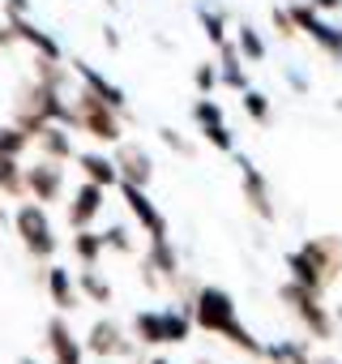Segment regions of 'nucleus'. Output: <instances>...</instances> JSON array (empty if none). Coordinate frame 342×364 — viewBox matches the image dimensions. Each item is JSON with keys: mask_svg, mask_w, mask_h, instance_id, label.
<instances>
[{"mask_svg": "<svg viewBox=\"0 0 342 364\" xmlns=\"http://www.w3.org/2000/svg\"><path fill=\"white\" fill-rule=\"evenodd\" d=\"M193 321H197L202 330H210V334H223L227 343H236V347L248 351V355H265V347L240 326V317H236V300H231L223 287H202V291L193 296Z\"/></svg>", "mask_w": 342, "mask_h": 364, "instance_id": "obj_1", "label": "nucleus"}, {"mask_svg": "<svg viewBox=\"0 0 342 364\" xmlns=\"http://www.w3.org/2000/svg\"><path fill=\"white\" fill-rule=\"evenodd\" d=\"M282 300H287V309L299 317V326L316 338V343H325V338H333V330H338V321H333V313H325V304H321V291H312V287H304V283H287L282 291H278Z\"/></svg>", "mask_w": 342, "mask_h": 364, "instance_id": "obj_2", "label": "nucleus"}, {"mask_svg": "<svg viewBox=\"0 0 342 364\" xmlns=\"http://www.w3.org/2000/svg\"><path fill=\"white\" fill-rule=\"evenodd\" d=\"M291 18H295V26H299L329 60H342V26L325 22L316 5H291Z\"/></svg>", "mask_w": 342, "mask_h": 364, "instance_id": "obj_3", "label": "nucleus"}, {"mask_svg": "<svg viewBox=\"0 0 342 364\" xmlns=\"http://www.w3.org/2000/svg\"><path fill=\"white\" fill-rule=\"evenodd\" d=\"M116 107L111 103H103L94 90L90 95H82V107H77V124L86 129V133H94L99 141H116L120 137V124H116V116H111Z\"/></svg>", "mask_w": 342, "mask_h": 364, "instance_id": "obj_4", "label": "nucleus"}, {"mask_svg": "<svg viewBox=\"0 0 342 364\" xmlns=\"http://www.w3.org/2000/svg\"><path fill=\"white\" fill-rule=\"evenodd\" d=\"M120 193H124V202H128V210L137 215V223L150 232V240H167V219L154 210V202L145 198V185H133V180H124L120 185Z\"/></svg>", "mask_w": 342, "mask_h": 364, "instance_id": "obj_5", "label": "nucleus"}, {"mask_svg": "<svg viewBox=\"0 0 342 364\" xmlns=\"http://www.w3.org/2000/svg\"><path fill=\"white\" fill-rule=\"evenodd\" d=\"M18 232H22L26 249H31V253H39V257H48V253L56 249V236H52L48 215H43L39 206H22V210H18Z\"/></svg>", "mask_w": 342, "mask_h": 364, "instance_id": "obj_6", "label": "nucleus"}, {"mask_svg": "<svg viewBox=\"0 0 342 364\" xmlns=\"http://www.w3.org/2000/svg\"><path fill=\"white\" fill-rule=\"evenodd\" d=\"M240 185H244V202L253 206V215L265 219V223H274V198H270V185H265V176H261L248 159H240Z\"/></svg>", "mask_w": 342, "mask_h": 364, "instance_id": "obj_7", "label": "nucleus"}, {"mask_svg": "<svg viewBox=\"0 0 342 364\" xmlns=\"http://www.w3.org/2000/svg\"><path fill=\"white\" fill-rule=\"evenodd\" d=\"M287 270H291V279H295V283H304V287H312V291H325V287H329L325 270L316 266V257H312L308 249L287 253Z\"/></svg>", "mask_w": 342, "mask_h": 364, "instance_id": "obj_8", "label": "nucleus"}, {"mask_svg": "<svg viewBox=\"0 0 342 364\" xmlns=\"http://www.w3.org/2000/svg\"><path fill=\"white\" fill-rule=\"evenodd\" d=\"M304 249L316 257V266L325 270V279H329V283L342 274V240H338V236H312Z\"/></svg>", "mask_w": 342, "mask_h": 364, "instance_id": "obj_9", "label": "nucleus"}, {"mask_svg": "<svg viewBox=\"0 0 342 364\" xmlns=\"http://www.w3.org/2000/svg\"><path fill=\"white\" fill-rule=\"evenodd\" d=\"M116 167H120V176H124V180H133V185H150V176H154L150 154H145V150H137V146H124V150H120V159H116Z\"/></svg>", "mask_w": 342, "mask_h": 364, "instance_id": "obj_10", "label": "nucleus"}, {"mask_svg": "<svg viewBox=\"0 0 342 364\" xmlns=\"http://www.w3.org/2000/svg\"><path fill=\"white\" fill-rule=\"evenodd\" d=\"M99 210H103V185H94V180H90V185L77 189V202H73V210H69V223H73V228H86Z\"/></svg>", "mask_w": 342, "mask_h": 364, "instance_id": "obj_11", "label": "nucleus"}, {"mask_svg": "<svg viewBox=\"0 0 342 364\" xmlns=\"http://www.w3.org/2000/svg\"><path fill=\"white\" fill-rule=\"evenodd\" d=\"M90 351H99V355H120V351H128V343L120 338V326H116V321H99V326L90 330Z\"/></svg>", "mask_w": 342, "mask_h": 364, "instance_id": "obj_12", "label": "nucleus"}, {"mask_svg": "<svg viewBox=\"0 0 342 364\" xmlns=\"http://www.w3.org/2000/svg\"><path fill=\"white\" fill-rule=\"evenodd\" d=\"M52 351H56V364H82V347L73 343L65 321H52Z\"/></svg>", "mask_w": 342, "mask_h": 364, "instance_id": "obj_13", "label": "nucleus"}, {"mask_svg": "<svg viewBox=\"0 0 342 364\" xmlns=\"http://www.w3.org/2000/svg\"><path fill=\"white\" fill-rule=\"evenodd\" d=\"M265 360H274V364H312V355H308V343H304V338H287V343L265 347Z\"/></svg>", "mask_w": 342, "mask_h": 364, "instance_id": "obj_14", "label": "nucleus"}, {"mask_svg": "<svg viewBox=\"0 0 342 364\" xmlns=\"http://www.w3.org/2000/svg\"><path fill=\"white\" fill-rule=\"evenodd\" d=\"M82 171L94 180V185H116V180H120V167L111 163V159H103V154H82Z\"/></svg>", "mask_w": 342, "mask_h": 364, "instance_id": "obj_15", "label": "nucleus"}, {"mask_svg": "<svg viewBox=\"0 0 342 364\" xmlns=\"http://www.w3.org/2000/svg\"><path fill=\"white\" fill-rule=\"evenodd\" d=\"M77 73L86 77V86H90V90H94V95H99L103 103H111L116 112L124 107V90H120V86H111V82H103V77H99L94 69H86V65H77Z\"/></svg>", "mask_w": 342, "mask_h": 364, "instance_id": "obj_16", "label": "nucleus"}, {"mask_svg": "<svg viewBox=\"0 0 342 364\" xmlns=\"http://www.w3.org/2000/svg\"><path fill=\"white\" fill-rule=\"evenodd\" d=\"M133 330H137L141 343H167V321H162V313H137V317H133Z\"/></svg>", "mask_w": 342, "mask_h": 364, "instance_id": "obj_17", "label": "nucleus"}, {"mask_svg": "<svg viewBox=\"0 0 342 364\" xmlns=\"http://www.w3.org/2000/svg\"><path fill=\"white\" fill-rule=\"evenodd\" d=\"M26 180H31L35 198H43V202H52V198H56V189H60V171H56V167H48V163H43V167H35Z\"/></svg>", "mask_w": 342, "mask_h": 364, "instance_id": "obj_18", "label": "nucleus"}, {"mask_svg": "<svg viewBox=\"0 0 342 364\" xmlns=\"http://www.w3.org/2000/svg\"><path fill=\"white\" fill-rule=\"evenodd\" d=\"M13 35H18V39H26V43H35V48H39L48 60H60V48H56V43L43 35V31H35L31 22H22V18H18V22H13Z\"/></svg>", "mask_w": 342, "mask_h": 364, "instance_id": "obj_19", "label": "nucleus"}, {"mask_svg": "<svg viewBox=\"0 0 342 364\" xmlns=\"http://www.w3.org/2000/svg\"><path fill=\"white\" fill-rule=\"evenodd\" d=\"M223 82L231 90H248V77L240 69V48H231V43H223Z\"/></svg>", "mask_w": 342, "mask_h": 364, "instance_id": "obj_20", "label": "nucleus"}, {"mask_svg": "<svg viewBox=\"0 0 342 364\" xmlns=\"http://www.w3.org/2000/svg\"><path fill=\"white\" fill-rule=\"evenodd\" d=\"M52 296H56V309H73L77 304V291H73L65 270H52Z\"/></svg>", "mask_w": 342, "mask_h": 364, "instance_id": "obj_21", "label": "nucleus"}, {"mask_svg": "<svg viewBox=\"0 0 342 364\" xmlns=\"http://www.w3.org/2000/svg\"><path fill=\"white\" fill-rule=\"evenodd\" d=\"M202 137H206L214 150H223V154H231V150H236V137H231V129H227L223 120H219V124H206V129H202Z\"/></svg>", "mask_w": 342, "mask_h": 364, "instance_id": "obj_22", "label": "nucleus"}, {"mask_svg": "<svg viewBox=\"0 0 342 364\" xmlns=\"http://www.w3.org/2000/svg\"><path fill=\"white\" fill-rule=\"evenodd\" d=\"M103 249H107V240H103V236H94V232H82V236H77V257H82L86 266H94Z\"/></svg>", "mask_w": 342, "mask_h": 364, "instance_id": "obj_23", "label": "nucleus"}, {"mask_svg": "<svg viewBox=\"0 0 342 364\" xmlns=\"http://www.w3.org/2000/svg\"><path fill=\"white\" fill-rule=\"evenodd\" d=\"M240 52L248 60H265V43H261V35L253 26H240Z\"/></svg>", "mask_w": 342, "mask_h": 364, "instance_id": "obj_24", "label": "nucleus"}, {"mask_svg": "<svg viewBox=\"0 0 342 364\" xmlns=\"http://www.w3.org/2000/svg\"><path fill=\"white\" fill-rule=\"evenodd\" d=\"M244 112H248L257 124H265V120H270V99H265L261 90H244Z\"/></svg>", "mask_w": 342, "mask_h": 364, "instance_id": "obj_25", "label": "nucleus"}, {"mask_svg": "<svg viewBox=\"0 0 342 364\" xmlns=\"http://www.w3.org/2000/svg\"><path fill=\"white\" fill-rule=\"evenodd\" d=\"M193 116H197V124L206 129V124H219V120H223V107H219L214 99H197V103H193Z\"/></svg>", "mask_w": 342, "mask_h": 364, "instance_id": "obj_26", "label": "nucleus"}, {"mask_svg": "<svg viewBox=\"0 0 342 364\" xmlns=\"http://www.w3.org/2000/svg\"><path fill=\"white\" fill-rule=\"evenodd\" d=\"M202 26H206V35H210L214 48L227 43V35H223V18H219V14H206V9H202Z\"/></svg>", "mask_w": 342, "mask_h": 364, "instance_id": "obj_27", "label": "nucleus"}, {"mask_svg": "<svg viewBox=\"0 0 342 364\" xmlns=\"http://www.w3.org/2000/svg\"><path fill=\"white\" fill-rule=\"evenodd\" d=\"M82 287H86L94 300H111V287H107V283H103L94 270H82Z\"/></svg>", "mask_w": 342, "mask_h": 364, "instance_id": "obj_28", "label": "nucleus"}, {"mask_svg": "<svg viewBox=\"0 0 342 364\" xmlns=\"http://www.w3.org/2000/svg\"><path fill=\"white\" fill-rule=\"evenodd\" d=\"M270 18H274V26H278V35H282V39H295V31H299V26H295L291 9H274Z\"/></svg>", "mask_w": 342, "mask_h": 364, "instance_id": "obj_29", "label": "nucleus"}, {"mask_svg": "<svg viewBox=\"0 0 342 364\" xmlns=\"http://www.w3.org/2000/svg\"><path fill=\"white\" fill-rule=\"evenodd\" d=\"M219 77H223V73H214V65H202L193 82H197V90H214V82H219Z\"/></svg>", "mask_w": 342, "mask_h": 364, "instance_id": "obj_30", "label": "nucleus"}, {"mask_svg": "<svg viewBox=\"0 0 342 364\" xmlns=\"http://www.w3.org/2000/svg\"><path fill=\"white\" fill-rule=\"evenodd\" d=\"M103 240H107L111 249H120V253H128V249H133V245H128V232H124V228H111V232H107Z\"/></svg>", "mask_w": 342, "mask_h": 364, "instance_id": "obj_31", "label": "nucleus"}, {"mask_svg": "<svg viewBox=\"0 0 342 364\" xmlns=\"http://www.w3.org/2000/svg\"><path fill=\"white\" fill-rule=\"evenodd\" d=\"M162 141H167L171 150H180V154H193V146H189L184 137H176V133H171V129H162Z\"/></svg>", "mask_w": 342, "mask_h": 364, "instance_id": "obj_32", "label": "nucleus"}, {"mask_svg": "<svg viewBox=\"0 0 342 364\" xmlns=\"http://www.w3.org/2000/svg\"><path fill=\"white\" fill-rule=\"evenodd\" d=\"M308 5H316L321 14H333V9H342V0H308Z\"/></svg>", "mask_w": 342, "mask_h": 364, "instance_id": "obj_33", "label": "nucleus"}, {"mask_svg": "<svg viewBox=\"0 0 342 364\" xmlns=\"http://www.w3.org/2000/svg\"><path fill=\"white\" fill-rule=\"evenodd\" d=\"M9 5H13V9H26V0H9Z\"/></svg>", "mask_w": 342, "mask_h": 364, "instance_id": "obj_34", "label": "nucleus"}, {"mask_svg": "<svg viewBox=\"0 0 342 364\" xmlns=\"http://www.w3.org/2000/svg\"><path fill=\"white\" fill-rule=\"evenodd\" d=\"M333 321H338V330H342V309H338V313H333Z\"/></svg>", "mask_w": 342, "mask_h": 364, "instance_id": "obj_35", "label": "nucleus"}, {"mask_svg": "<svg viewBox=\"0 0 342 364\" xmlns=\"http://www.w3.org/2000/svg\"><path fill=\"white\" fill-rule=\"evenodd\" d=\"M316 364H338V360H329V355H325V360H316Z\"/></svg>", "mask_w": 342, "mask_h": 364, "instance_id": "obj_36", "label": "nucleus"}, {"mask_svg": "<svg viewBox=\"0 0 342 364\" xmlns=\"http://www.w3.org/2000/svg\"><path fill=\"white\" fill-rule=\"evenodd\" d=\"M150 364H167V360H150Z\"/></svg>", "mask_w": 342, "mask_h": 364, "instance_id": "obj_37", "label": "nucleus"}, {"mask_svg": "<svg viewBox=\"0 0 342 364\" xmlns=\"http://www.w3.org/2000/svg\"><path fill=\"white\" fill-rule=\"evenodd\" d=\"M0 137H5V129H0Z\"/></svg>", "mask_w": 342, "mask_h": 364, "instance_id": "obj_38", "label": "nucleus"}]
</instances>
